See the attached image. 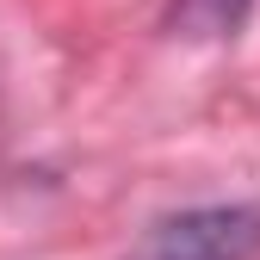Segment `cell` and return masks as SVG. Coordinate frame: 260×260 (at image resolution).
<instances>
[{"instance_id":"cell-1","label":"cell","mask_w":260,"mask_h":260,"mask_svg":"<svg viewBox=\"0 0 260 260\" xmlns=\"http://www.w3.org/2000/svg\"><path fill=\"white\" fill-rule=\"evenodd\" d=\"M260 254V205H192L155 217L137 260H254Z\"/></svg>"},{"instance_id":"cell-2","label":"cell","mask_w":260,"mask_h":260,"mask_svg":"<svg viewBox=\"0 0 260 260\" xmlns=\"http://www.w3.org/2000/svg\"><path fill=\"white\" fill-rule=\"evenodd\" d=\"M254 0H174V31L186 38H230Z\"/></svg>"}]
</instances>
